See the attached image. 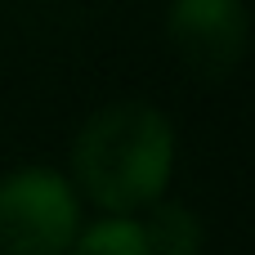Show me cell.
Instances as JSON below:
<instances>
[{
    "instance_id": "277c9868",
    "label": "cell",
    "mask_w": 255,
    "mask_h": 255,
    "mask_svg": "<svg viewBox=\"0 0 255 255\" xmlns=\"http://www.w3.org/2000/svg\"><path fill=\"white\" fill-rule=\"evenodd\" d=\"M139 229H143V242H148L152 255H197L202 251V238H206V229H202V220H197L193 206L161 202V197L148 206V220Z\"/></svg>"
},
{
    "instance_id": "6da1fadb",
    "label": "cell",
    "mask_w": 255,
    "mask_h": 255,
    "mask_svg": "<svg viewBox=\"0 0 255 255\" xmlns=\"http://www.w3.org/2000/svg\"><path fill=\"white\" fill-rule=\"evenodd\" d=\"M175 166V130L161 108L117 99L85 117L72 143L76 184L108 211L152 206Z\"/></svg>"
},
{
    "instance_id": "5b68a950",
    "label": "cell",
    "mask_w": 255,
    "mask_h": 255,
    "mask_svg": "<svg viewBox=\"0 0 255 255\" xmlns=\"http://www.w3.org/2000/svg\"><path fill=\"white\" fill-rule=\"evenodd\" d=\"M67 255H152V251H148V242H143L139 220L108 215V220L81 229L76 242L67 247Z\"/></svg>"
},
{
    "instance_id": "7a4b0ae2",
    "label": "cell",
    "mask_w": 255,
    "mask_h": 255,
    "mask_svg": "<svg viewBox=\"0 0 255 255\" xmlns=\"http://www.w3.org/2000/svg\"><path fill=\"white\" fill-rule=\"evenodd\" d=\"M81 233V202L67 175L18 166L0 179V255H63Z\"/></svg>"
},
{
    "instance_id": "3957f363",
    "label": "cell",
    "mask_w": 255,
    "mask_h": 255,
    "mask_svg": "<svg viewBox=\"0 0 255 255\" xmlns=\"http://www.w3.org/2000/svg\"><path fill=\"white\" fill-rule=\"evenodd\" d=\"M166 36L197 76H229L251 40V13L242 0H170Z\"/></svg>"
}]
</instances>
